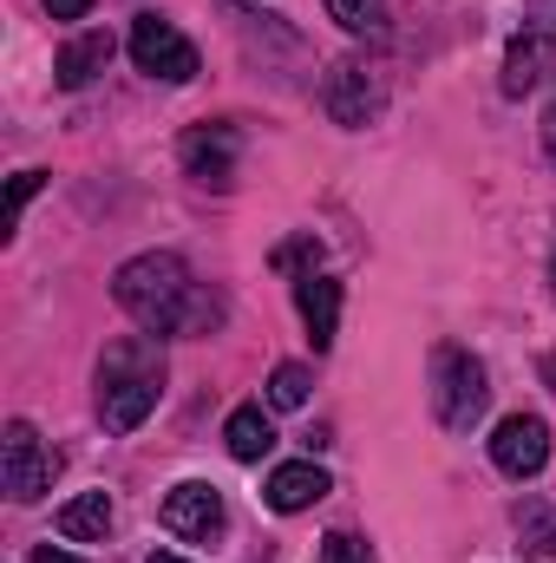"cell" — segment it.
I'll use <instances>...</instances> for the list:
<instances>
[{"label":"cell","mask_w":556,"mask_h":563,"mask_svg":"<svg viewBox=\"0 0 556 563\" xmlns=\"http://www.w3.org/2000/svg\"><path fill=\"white\" fill-rule=\"evenodd\" d=\"M112 301L138 321L144 334H210L216 314H223V301L203 295L197 276H190V263L170 256V250H144L132 263H119Z\"/></svg>","instance_id":"6da1fadb"},{"label":"cell","mask_w":556,"mask_h":563,"mask_svg":"<svg viewBox=\"0 0 556 563\" xmlns=\"http://www.w3.org/2000/svg\"><path fill=\"white\" fill-rule=\"evenodd\" d=\"M164 400V334H119L99 354V420L105 432H138Z\"/></svg>","instance_id":"7a4b0ae2"},{"label":"cell","mask_w":556,"mask_h":563,"mask_svg":"<svg viewBox=\"0 0 556 563\" xmlns=\"http://www.w3.org/2000/svg\"><path fill=\"white\" fill-rule=\"evenodd\" d=\"M485 407H491L485 361L471 347H458V341L432 347V420L445 426V432H471V426L485 420Z\"/></svg>","instance_id":"3957f363"},{"label":"cell","mask_w":556,"mask_h":563,"mask_svg":"<svg viewBox=\"0 0 556 563\" xmlns=\"http://www.w3.org/2000/svg\"><path fill=\"white\" fill-rule=\"evenodd\" d=\"M551 73H556V0H531L511 46H504V99L537 92Z\"/></svg>","instance_id":"277c9868"},{"label":"cell","mask_w":556,"mask_h":563,"mask_svg":"<svg viewBox=\"0 0 556 563\" xmlns=\"http://www.w3.org/2000/svg\"><path fill=\"white\" fill-rule=\"evenodd\" d=\"M125 46H132V66L151 73V79H164V86H190V79L203 73L197 46H190L164 13H138V20H132V33H125Z\"/></svg>","instance_id":"5b68a950"},{"label":"cell","mask_w":556,"mask_h":563,"mask_svg":"<svg viewBox=\"0 0 556 563\" xmlns=\"http://www.w3.org/2000/svg\"><path fill=\"white\" fill-rule=\"evenodd\" d=\"M46 485H53L46 439L33 432V420H7V432H0V492L13 505H33V498H46Z\"/></svg>","instance_id":"8992f818"},{"label":"cell","mask_w":556,"mask_h":563,"mask_svg":"<svg viewBox=\"0 0 556 563\" xmlns=\"http://www.w3.org/2000/svg\"><path fill=\"white\" fill-rule=\"evenodd\" d=\"M380 106H387V92H380V79H374L360 59H341V66H327V79H321V112H327L334 125H347V132H367V125L380 119Z\"/></svg>","instance_id":"52a82bcc"},{"label":"cell","mask_w":556,"mask_h":563,"mask_svg":"<svg viewBox=\"0 0 556 563\" xmlns=\"http://www.w3.org/2000/svg\"><path fill=\"white\" fill-rule=\"evenodd\" d=\"M491 465L504 472V478H537L544 465H551V426L537 420V413H511V420H498L491 432Z\"/></svg>","instance_id":"ba28073f"},{"label":"cell","mask_w":556,"mask_h":563,"mask_svg":"<svg viewBox=\"0 0 556 563\" xmlns=\"http://www.w3.org/2000/svg\"><path fill=\"white\" fill-rule=\"evenodd\" d=\"M164 531L170 538H190V544H210L223 525H230V511H223V492L216 485H203V478H190V485H177V492H164Z\"/></svg>","instance_id":"9c48e42d"},{"label":"cell","mask_w":556,"mask_h":563,"mask_svg":"<svg viewBox=\"0 0 556 563\" xmlns=\"http://www.w3.org/2000/svg\"><path fill=\"white\" fill-rule=\"evenodd\" d=\"M184 170L210 190H230L236 184V125H190L184 144H177Z\"/></svg>","instance_id":"30bf717a"},{"label":"cell","mask_w":556,"mask_h":563,"mask_svg":"<svg viewBox=\"0 0 556 563\" xmlns=\"http://www.w3.org/2000/svg\"><path fill=\"white\" fill-rule=\"evenodd\" d=\"M112 53H119V40H112L105 26H86V33H73V40L59 46V59H53V86H59V92H79V86H92V79L112 66Z\"/></svg>","instance_id":"8fae6325"},{"label":"cell","mask_w":556,"mask_h":563,"mask_svg":"<svg viewBox=\"0 0 556 563\" xmlns=\"http://www.w3.org/2000/svg\"><path fill=\"white\" fill-rule=\"evenodd\" d=\"M327 492H334V478H327L314 459H288V465H276V472H269V485H263L269 511H281V518H294V511L321 505Z\"/></svg>","instance_id":"7c38bea8"},{"label":"cell","mask_w":556,"mask_h":563,"mask_svg":"<svg viewBox=\"0 0 556 563\" xmlns=\"http://www.w3.org/2000/svg\"><path fill=\"white\" fill-rule=\"evenodd\" d=\"M294 308H301V321H308V341H314V354H327L334 347V334H341V282L334 276H301L294 282Z\"/></svg>","instance_id":"4fadbf2b"},{"label":"cell","mask_w":556,"mask_h":563,"mask_svg":"<svg viewBox=\"0 0 556 563\" xmlns=\"http://www.w3.org/2000/svg\"><path fill=\"white\" fill-rule=\"evenodd\" d=\"M53 531H59L66 544H105V531H112V498H105V492H79V498H66L59 518H53Z\"/></svg>","instance_id":"5bb4252c"},{"label":"cell","mask_w":556,"mask_h":563,"mask_svg":"<svg viewBox=\"0 0 556 563\" xmlns=\"http://www.w3.org/2000/svg\"><path fill=\"white\" fill-rule=\"evenodd\" d=\"M223 445H230V459L256 465V459L276 445V426H269V413H263V407H236V413H230V426H223Z\"/></svg>","instance_id":"9a60e30c"},{"label":"cell","mask_w":556,"mask_h":563,"mask_svg":"<svg viewBox=\"0 0 556 563\" xmlns=\"http://www.w3.org/2000/svg\"><path fill=\"white\" fill-rule=\"evenodd\" d=\"M327 20H341L354 40H387L393 33V7L387 0H321Z\"/></svg>","instance_id":"2e32d148"},{"label":"cell","mask_w":556,"mask_h":563,"mask_svg":"<svg viewBox=\"0 0 556 563\" xmlns=\"http://www.w3.org/2000/svg\"><path fill=\"white\" fill-rule=\"evenodd\" d=\"M518 538H524L531 558H556V511L544 498H524L518 505Z\"/></svg>","instance_id":"e0dca14e"},{"label":"cell","mask_w":556,"mask_h":563,"mask_svg":"<svg viewBox=\"0 0 556 563\" xmlns=\"http://www.w3.org/2000/svg\"><path fill=\"white\" fill-rule=\"evenodd\" d=\"M308 394H314V374H308L301 361H281L276 374H269V407H276V413H301Z\"/></svg>","instance_id":"ac0fdd59"},{"label":"cell","mask_w":556,"mask_h":563,"mask_svg":"<svg viewBox=\"0 0 556 563\" xmlns=\"http://www.w3.org/2000/svg\"><path fill=\"white\" fill-rule=\"evenodd\" d=\"M276 269H281V276H294V269H301V276H314V269H321V236H294V243H281Z\"/></svg>","instance_id":"d6986e66"},{"label":"cell","mask_w":556,"mask_h":563,"mask_svg":"<svg viewBox=\"0 0 556 563\" xmlns=\"http://www.w3.org/2000/svg\"><path fill=\"white\" fill-rule=\"evenodd\" d=\"M321 563H374V544L354 531H327L321 538Z\"/></svg>","instance_id":"ffe728a7"},{"label":"cell","mask_w":556,"mask_h":563,"mask_svg":"<svg viewBox=\"0 0 556 563\" xmlns=\"http://www.w3.org/2000/svg\"><path fill=\"white\" fill-rule=\"evenodd\" d=\"M40 184H46V170H20V177L7 184V230H13V223H20V210L40 197Z\"/></svg>","instance_id":"44dd1931"},{"label":"cell","mask_w":556,"mask_h":563,"mask_svg":"<svg viewBox=\"0 0 556 563\" xmlns=\"http://www.w3.org/2000/svg\"><path fill=\"white\" fill-rule=\"evenodd\" d=\"M46 13H53V20H86L92 0H46Z\"/></svg>","instance_id":"7402d4cb"},{"label":"cell","mask_w":556,"mask_h":563,"mask_svg":"<svg viewBox=\"0 0 556 563\" xmlns=\"http://www.w3.org/2000/svg\"><path fill=\"white\" fill-rule=\"evenodd\" d=\"M33 563H86V558H73V551H59V544H40V551H33Z\"/></svg>","instance_id":"603a6c76"},{"label":"cell","mask_w":556,"mask_h":563,"mask_svg":"<svg viewBox=\"0 0 556 563\" xmlns=\"http://www.w3.org/2000/svg\"><path fill=\"white\" fill-rule=\"evenodd\" d=\"M544 151H551V164H556V106L544 112Z\"/></svg>","instance_id":"cb8c5ba5"},{"label":"cell","mask_w":556,"mask_h":563,"mask_svg":"<svg viewBox=\"0 0 556 563\" xmlns=\"http://www.w3.org/2000/svg\"><path fill=\"white\" fill-rule=\"evenodd\" d=\"M537 374H544V387H551V394H556V347H551V354H544V361H537Z\"/></svg>","instance_id":"d4e9b609"},{"label":"cell","mask_w":556,"mask_h":563,"mask_svg":"<svg viewBox=\"0 0 556 563\" xmlns=\"http://www.w3.org/2000/svg\"><path fill=\"white\" fill-rule=\"evenodd\" d=\"M144 563H190V558H177V551H151Z\"/></svg>","instance_id":"484cf974"},{"label":"cell","mask_w":556,"mask_h":563,"mask_svg":"<svg viewBox=\"0 0 556 563\" xmlns=\"http://www.w3.org/2000/svg\"><path fill=\"white\" fill-rule=\"evenodd\" d=\"M551 295H556V256H551Z\"/></svg>","instance_id":"4316f807"}]
</instances>
